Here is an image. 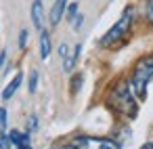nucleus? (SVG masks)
Wrapping results in <instances>:
<instances>
[{
	"instance_id": "nucleus-1",
	"label": "nucleus",
	"mask_w": 153,
	"mask_h": 149,
	"mask_svg": "<svg viewBox=\"0 0 153 149\" xmlns=\"http://www.w3.org/2000/svg\"><path fill=\"white\" fill-rule=\"evenodd\" d=\"M109 105L120 111V113H126L130 118L136 115V101L132 97V86L128 82H122L115 86V90L109 95Z\"/></svg>"
},
{
	"instance_id": "nucleus-2",
	"label": "nucleus",
	"mask_w": 153,
	"mask_h": 149,
	"mask_svg": "<svg viewBox=\"0 0 153 149\" xmlns=\"http://www.w3.org/2000/svg\"><path fill=\"white\" fill-rule=\"evenodd\" d=\"M151 78H153V55H151V57H143V59L134 65L132 78H130V86H132V92H134L138 99H145L147 84H149Z\"/></svg>"
},
{
	"instance_id": "nucleus-3",
	"label": "nucleus",
	"mask_w": 153,
	"mask_h": 149,
	"mask_svg": "<svg viewBox=\"0 0 153 149\" xmlns=\"http://www.w3.org/2000/svg\"><path fill=\"white\" fill-rule=\"evenodd\" d=\"M130 25H132V9H126L124 11V15H122V19L101 38V44L103 46H111V44H115L117 40H122L124 38V34L130 30Z\"/></svg>"
},
{
	"instance_id": "nucleus-4",
	"label": "nucleus",
	"mask_w": 153,
	"mask_h": 149,
	"mask_svg": "<svg viewBox=\"0 0 153 149\" xmlns=\"http://www.w3.org/2000/svg\"><path fill=\"white\" fill-rule=\"evenodd\" d=\"M76 149H120L115 141L109 139H99V136H80L74 141Z\"/></svg>"
},
{
	"instance_id": "nucleus-5",
	"label": "nucleus",
	"mask_w": 153,
	"mask_h": 149,
	"mask_svg": "<svg viewBox=\"0 0 153 149\" xmlns=\"http://www.w3.org/2000/svg\"><path fill=\"white\" fill-rule=\"evenodd\" d=\"M80 51H82V46L78 44V46L74 48V53L69 55V46H67V44H61L59 55H61V59H63V69H65V72H71V69H74V65H76V61H78Z\"/></svg>"
},
{
	"instance_id": "nucleus-6",
	"label": "nucleus",
	"mask_w": 153,
	"mask_h": 149,
	"mask_svg": "<svg viewBox=\"0 0 153 149\" xmlns=\"http://www.w3.org/2000/svg\"><path fill=\"white\" fill-rule=\"evenodd\" d=\"M32 21L36 30H42L44 25V11H42V0H34L32 4Z\"/></svg>"
},
{
	"instance_id": "nucleus-7",
	"label": "nucleus",
	"mask_w": 153,
	"mask_h": 149,
	"mask_svg": "<svg viewBox=\"0 0 153 149\" xmlns=\"http://www.w3.org/2000/svg\"><path fill=\"white\" fill-rule=\"evenodd\" d=\"M65 7H67V0H57V2L53 4V11H51V23L57 25L65 13Z\"/></svg>"
},
{
	"instance_id": "nucleus-8",
	"label": "nucleus",
	"mask_w": 153,
	"mask_h": 149,
	"mask_svg": "<svg viewBox=\"0 0 153 149\" xmlns=\"http://www.w3.org/2000/svg\"><path fill=\"white\" fill-rule=\"evenodd\" d=\"M21 78H23V76H21V74H17V76L11 80V84L4 88V92H2V99H4V101H9V99H11V97L17 92V88L21 86Z\"/></svg>"
},
{
	"instance_id": "nucleus-9",
	"label": "nucleus",
	"mask_w": 153,
	"mask_h": 149,
	"mask_svg": "<svg viewBox=\"0 0 153 149\" xmlns=\"http://www.w3.org/2000/svg\"><path fill=\"white\" fill-rule=\"evenodd\" d=\"M48 55H51V38H48L46 32H42L40 34V57L48 59Z\"/></svg>"
},
{
	"instance_id": "nucleus-10",
	"label": "nucleus",
	"mask_w": 153,
	"mask_h": 149,
	"mask_svg": "<svg viewBox=\"0 0 153 149\" xmlns=\"http://www.w3.org/2000/svg\"><path fill=\"white\" fill-rule=\"evenodd\" d=\"M9 136H11L13 145H17V147H19V145H27V143H30V136H27V134H21V132H17V130H13Z\"/></svg>"
},
{
	"instance_id": "nucleus-11",
	"label": "nucleus",
	"mask_w": 153,
	"mask_h": 149,
	"mask_svg": "<svg viewBox=\"0 0 153 149\" xmlns=\"http://www.w3.org/2000/svg\"><path fill=\"white\" fill-rule=\"evenodd\" d=\"M82 74H78V76H74V80H71V95H76L78 90H80V86H82Z\"/></svg>"
},
{
	"instance_id": "nucleus-12",
	"label": "nucleus",
	"mask_w": 153,
	"mask_h": 149,
	"mask_svg": "<svg viewBox=\"0 0 153 149\" xmlns=\"http://www.w3.org/2000/svg\"><path fill=\"white\" fill-rule=\"evenodd\" d=\"M4 130H7V109L0 107V136L4 134Z\"/></svg>"
},
{
	"instance_id": "nucleus-13",
	"label": "nucleus",
	"mask_w": 153,
	"mask_h": 149,
	"mask_svg": "<svg viewBox=\"0 0 153 149\" xmlns=\"http://www.w3.org/2000/svg\"><path fill=\"white\" fill-rule=\"evenodd\" d=\"M36 86H38V72H32V76H30V92H36Z\"/></svg>"
},
{
	"instance_id": "nucleus-14",
	"label": "nucleus",
	"mask_w": 153,
	"mask_h": 149,
	"mask_svg": "<svg viewBox=\"0 0 153 149\" xmlns=\"http://www.w3.org/2000/svg\"><path fill=\"white\" fill-rule=\"evenodd\" d=\"M11 145H13L11 136H0V149H11Z\"/></svg>"
},
{
	"instance_id": "nucleus-15",
	"label": "nucleus",
	"mask_w": 153,
	"mask_h": 149,
	"mask_svg": "<svg viewBox=\"0 0 153 149\" xmlns=\"http://www.w3.org/2000/svg\"><path fill=\"white\" fill-rule=\"evenodd\" d=\"M76 15H78V4H69L67 7V17L69 19H76Z\"/></svg>"
},
{
	"instance_id": "nucleus-16",
	"label": "nucleus",
	"mask_w": 153,
	"mask_h": 149,
	"mask_svg": "<svg viewBox=\"0 0 153 149\" xmlns=\"http://www.w3.org/2000/svg\"><path fill=\"white\" fill-rule=\"evenodd\" d=\"M25 42H27V32L23 30V32H21V36H19V46H21V48H25Z\"/></svg>"
},
{
	"instance_id": "nucleus-17",
	"label": "nucleus",
	"mask_w": 153,
	"mask_h": 149,
	"mask_svg": "<svg viewBox=\"0 0 153 149\" xmlns=\"http://www.w3.org/2000/svg\"><path fill=\"white\" fill-rule=\"evenodd\" d=\"M51 149H76V145L71 143V145H61V143H57V145H53Z\"/></svg>"
},
{
	"instance_id": "nucleus-18",
	"label": "nucleus",
	"mask_w": 153,
	"mask_h": 149,
	"mask_svg": "<svg viewBox=\"0 0 153 149\" xmlns=\"http://www.w3.org/2000/svg\"><path fill=\"white\" fill-rule=\"evenodd\" d=\"M36 126H38V120H36V115H32L30 118V130H36Z\"/></svg>"
},
{
	"instance_id": "nucleus-19",
	"label": "nucleus",
	"mask_w": 153,
	"mask_h": 149,
	"mask_svg": "<svg viewBox=\"0 0 153 149\" xmlns=\"http://www.w3.org/2000/svg\"><path fill=\"white\" fill-rule=\"evenodd\" d=\"M147 17H149V21L153 23V2L149 4V9H147Z\"/></svg>"
},
{
	"instance_id": "nucleus-20",
	"label": "nucleus",
	"mask_w": 153,
	"mask_h": 149,
	"mask_svg": "<svg viewBox=\"0 0 153 149\" xmlns=\"http://www.w3.org/2000/svg\"><path fill=\"white\" fill-rule=\"evenodd\" d=\"M4 61H7V53L2 51V53H0V67H2V65H4Z\"/></svg>"
},
{
	"instance_id": "nucleus-21",
	"label": "nucleus",
	"mask_w": 153,
	"mask_h": 149,
	"mask_svg": "<svg viewBox=\"0 0 153 149\" xmlns=\"http://www.w3.org/2000/svg\"><path fill=\"white\" fill-rule=\"evenodd\" d=\"M74 25H76V30L82 25V17H80V15H78V19H74Z\"/></svg>"
},
{
	"instance_id": "nucleus-22",
	"label": "nucleus",
	"mask_w": 153,
	"mask_h": 149,
	"mask_svg": "<svg viewBox=\"0 0 153 149\" xmlns=\"http://www.w3.org/2000/svg\"><path fill=\"white\" fill-rule=\"evenodd\" d=\"M140 149H153V143H145V145H143Z\"/></svg>"
},
{
	"instance_id": "nucleus-23",
	"label": "nucleus",
	"mask_w": 153,
	"mask_h": 149,
	"mask_svg": "<svg viewBox=\"0 0 153 149\" xmlns=\"http://www.w3.org/2000/svg\"><path fill=\"white\" fill-rule=\"evenodd\" d=\"M17 149H32V147H30V143H27V145H19Z\"/></svg>"
}]
</instances>
